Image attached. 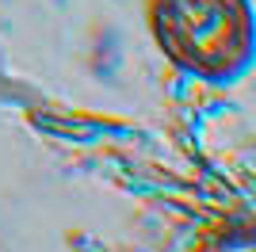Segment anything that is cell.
<instances>
[{
    "label": "cell",
    "mask_w": 256,
    "mask_h": 252,
    "mask_svg": "<svg viewBox=\"0 0 256 252\" xmlns=\"http://www.w3.org/2000/svg\"><path fill=\"white\" fill-rule=\"evenodd\" d=\"M192 252H256V222H218Z\"/></svg>",
    "instance_id": "obj_2"
},
{
    "label": "cell",
    "mask_w": 256,
    "mask_h": 252,
    "mask_svg": "<svg viewBox=\"0 0 256 252\" xmlns=\"http://www.w3.org/2000/svg\"><path fill=\"white\" fill-rule=\"evenodd\" d=\"M146 31L176 73L214 88L256 65L252 0H146Z\"/></svg>",
    "instance_id": "obj_1"
}]
</instances>
